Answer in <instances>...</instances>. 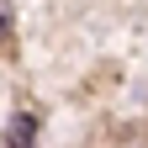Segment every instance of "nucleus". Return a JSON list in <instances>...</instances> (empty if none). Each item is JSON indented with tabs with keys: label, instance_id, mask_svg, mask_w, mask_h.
<instances>
[{
	"label": "nucleus",
	"instance_id": "obj_1",
	"mask_svg": "<svg viewBox=\"0 0 148 148\" xmlns=\"http://www.w3.org/2000/svg\"><path fill=\"white\" fill-rule=\"evenodd\" d=\"M32 138H37V122L32 116H16L11 122V148H32Z\"/></svg>",
	"mask_w": 148,
	"mask_h": 148
},
{
	"label": "nucleus",
	"instance_id": "obj_2",
	"mask_svg": "<svg viewBox=\"0 0 148 148\" xmlns=\"http://www.w3.org/2000/svg\"><path fill=\"white\" fill-rule=\"evenodd\" d=\"M16 32V11H11V0H0V42Z\"/></svg>",
	"mask_w": 148,
	"mask_h": 148
}]
</instances>
